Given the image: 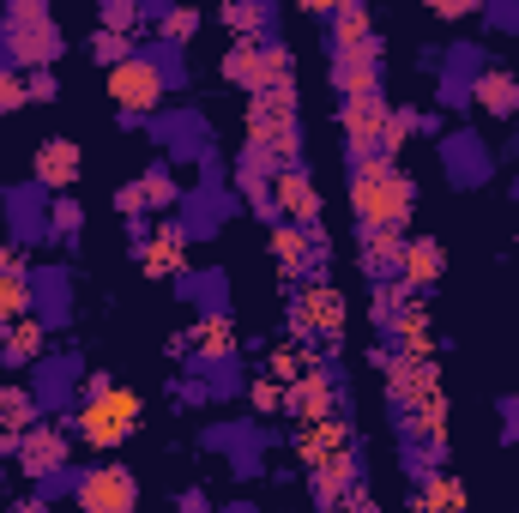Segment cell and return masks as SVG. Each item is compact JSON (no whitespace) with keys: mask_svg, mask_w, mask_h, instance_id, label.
Wrapping results in <instances>:
<instances>
[{"mask_svg":"<svg viewBox=\"0 0 519 513\" xmlns=\"http://www.w3.org/2000/svg\"><path fill=\"white\" fill-rule=\"evenodd\" d=\"M351 206H357V218L375 236H393L411 218V182H405V169L393 157H363L351 169Z\"/></svg>","mask_w":519,"mask_h":513,"instance_id":"1","label":"cell"},{"mask_svg":"<svg viewBox=\"0 0 519 513\" xmlns=\"http://www.w3.org/2000/svg\"><path fill=\"white\" fill-rule=\"evenodd\" d=\"M133 429H139V393L109 387V381L97 375V381H91V399H85V411H79V435H85L91 447H121Z\"/></svg>","mask_w":519,"mask_h":513,"instance_id":"2","label":"cell"},{"mask_svg":"<svg viewBox=\"0 0 519 513\" xmlns=\"http://www.w3.org/2000/svg\"><path fill=\"white\" fill-rule=\"evenodd\" d=\"M393 393H399V405H405V423H411L423 441H441V381H435V369L399 357V363H393Z\"/></svg>","mask_w":519,"mask_h":513,"instance_id":"3","label":"cell"},{"mask_svg":"<svg viewBox=\"0 0 519 513\" xmlns=\"http://www.w3.org/2000/svg\"><path fill=\"white\" fill-rule=\"evenodd\" d=\"M302 459H308V471L320 477L326 501L344 495V483H351V441H344V423H332V417L302 423Z\"/></svg>","mask_w":519,"mask_h":513,"instance_id":"4","label":"cell"},{"mask_svg":"<svg viewBox=\"0 0 519 513\" xmlns=\"http://www.w3.org/2000/svg\"><path fill=\"white\" fill-rule=\"evenodd\" d=\"M248 133H254V157L290 163L296 157V103H290V91L254 97L248 103Z\"/></svg>","mask_w":519,"mask_h":513,"instance_id":"5","label":"cell"},{"mask_svg":"<svg viewBox=\"0 0 519 513\" xmlns=\"http://www.w3.org/2000/svg\"><path fill=\"white\" fill-rule=\"evenodd\" d=\"M224 73L248 91V97H272V91H290V55L284 49H260V43H236Z\"/></svg>","mask_w":519,"mask_h":513,"instance_id":"6","label":"cell"},{"mask_svg":"<svg viewBox=\"0 0 519 513\" xmlns=\"http://www.w3.org/2000/svg\"><path fill=\"white\" fill-rule=\"evenodd\" d=\"M7 43H13V61H19V67H43V61L61 49V37H55L49 13H43V7H31V0L7 13Z\"/></svg>","mask_w":519,"mask_h":513,"instance_id":"7","label":"cell"},{"mask_svg":"<svg viewBox=\"0 0 519 513\" xmlns=\"http://www.w3.org/2000/svg\"><path fill=\"white\" fill-rule=\"evenodd\" d=\"M109 97H115L127 115L157 109V103H163V67H157V61H145V55H127V61L109 73Z\"/></svg>","mask_w":519,"mask_h":513,"instance_id":"8","label":"cell"},{"mask_svg":"<svg viewBox=\"0 0 519 513\" xmlns=\"http://www.w3.org/2000/svg\"><path fill=\"white\" fill-rule=\"evenodd\" d=\"M79 507H85V513H133V507H139V483H133V471H121V465L91 471V477L79 483Z\"/></svg>","mask_w":519,"mask_h":513,"instance_id":"9","label":"cell"},{"mask_svg":"<svg viewBox=\"0 0 519 513\" xmlns=\"http://www.w3.org/2000/svg\"><path fill=\"white\" fill-rule=\"evenodd\" d=\"M344 133H351V145H357L363 157H387V151H393V109H387L381 97L344 103Z\"/></svg>","mask_w":519,"mask_h":513,"instance_id":"10","label":"cell"},{"mask_svg":"<svg viewBox=\"0 0 519 513\" xmlns=\"http://www.w3.org/2000/svg\"><path fill=\"white\" fill-rule=\"evenodd\" d=\"M266 206H278L290 224H314L320 218V194H314V182L302 176V169H278V176L266 182Z\"/></svg>","mask_w":519,"mask_h":513,"instance_id":"11","label":"cell"},{"mask_svg":"<svg viewBox=\"0 0 519 513\" xmlns=\"http://www.w3.org/2000/svg\"><path fill=\"white\" fill-rule=\"evenodd\" d=\"M338 320H344V308H338L332 290L308 284V290L296 296V332H302V338H338Z\"/></svg>","mask_w":519,"mask_h":513,"instance_id":"12","label":"cell"},{"mask_svg":"<svg viewBox=\"0 0 519 513\" xmlns=\"http://www.w3.org/2000/svg\"><path fill=\"white\" fill-rule=\"evenodd\" d=\"M19 465H25V477H55L61 465H67V435H55V429H31L25 441H19Z\"/></svg>","mask_w":519,"mask_h":513,"instance_id":"13","label":"cell"},{"mask_svg":"<svg viewBox=\"0 0 519 513\" xmlns=\"http://www.w3.org/2000/svg\"><path fill=\"white\" fill-rule=\"evenodd\" d=\"M37 429V405L19 387H0V453H19V441Z\"/></svg>","mask_w":519,"mask_h":513,"instance_id":"14","label":"cell"},{"mask_svg":"<svg viewBox=\"0 0 519 513\" xmlns=\"http://www.w3.org/2000/svg\"><path fill=\"white\" fill-rule=\"evenodd\" d=\"M37 182L55 188V194H67V188L79 182V145H73V139H49V145L37 151Z\"/></svg>","mask_w":519,"mask_h":513,"instance_id":"15","label":"cell"},{"mask_svg":"<svg viewBox=\"0 0 519 513\" xmlns=\"http://www.w3.org/2000/svg\"><path fill=\"white\" fill-rule=\"evenodd\" d=\"M332 37H338V55L375 61V25H369L363 7H338V13H332Z\"/></svg>","mask_w":519,"mask_h":513,"instance_id":"16","label":"cell"},{"mask_svg":"<svg viewBox=\"0 0 519 513\" xmlns=\"http://www.w3.org/2000/svg\"><path fill=\"white\" fill-rule=\"evenodd\" d=\"M139 266L151 272V278H163V272H182L188 266V242H182V230L176 224H163L145 248H139Z\"/></svg>","mask_w":519,"mask_h":513,"instance_id":"17","label":"cell"},{"mask_svg":"<svg viewBox=\"0 0 519 513\" xmlns=\"http://www.w3.org/2000/svg\"><path fill=\"white\" fill-rule=\"evenodd\" d=\"M399 278H405V290H435L441 284V248L435 242H405L399 248Z\"/></svg>","mask_w":519,"mask_h":513,"instance_id":"18","label":"cell"},{"mask_svg":"<svg viewBox=\"0 0 519 513\" xmlns=\"http://www.w3.org/2000/svg\"><path fill=\"white\" fill-rule=\"evenodd\" d=\"M284 405H290L302 423H320V417H332V381H326L320 369H308V375L284 393Z\"/></svg>","mask_w":519,"mask_h":513,"instance_id":"19","label":"cell"},{"mask_svg":"<svg viewBox=\"0 0 519 513\" xmlns=\"http://www.w3.org/2000/svg\"><path fill=\"white\" fill-rule=\"evenodd\" d=\"M338 91H344V103H369V97H381V73H375V61L338 55Z\"/></svg>","mask_w":519,"mask_h":513,"instance_id":"20","label":"cell"},{"mask_svg":"<svg viewBox=\"0 0 519 513\" xmlns=\"http://www.w3.org/2000/svg\"><path fill=\"white\" fill-rule=\"evenodd\" d=\"M393 332H399V357H411V363H423L429 345H435V338H429V314H423L417 302L393 314Z\"/></svg>","mask_w":519,"mask_h":513,"instance_id":"21","label":"cell"},{"mask_svg":"<svg viewBox=\"0 0 519 513\" xmlns=\"http://www.w3.org/2000/svg\"><path fill=\"white\" fill-rule=\"evenodd\" d=\"M176 200V182L169 176H139L133 188H121V212H163Z\"/></svg>","mask_w":519,"mask_h":513,"instance_id":"22","label":"cell"},{"mask_svg":"<svg viewBox=\"0 0 519 513\" xmlns=\"http://www.w3.org/2000/svg\"><path fill=\"white\" fill-rule=\"evenodd\" d=\"M477 103H483L489 115H513V109H519V79H513V73H495V67H489V73L477 79Z\"/></svg>","mask_w":519,"mask_h":513,"instance_id":"23","label":"cell"},{"mask_svg":"<svg viewBox=\"0 0 519 513\" xmlns=\"http://www.w3.org/2000/svg\"><path fill=\"white\" fill-rule=\"evenodd\" d=\"M31 320V284L25 272H0V326H19Z\"/></svg>","mask_w":519,"mask_h":513,"instance_id":"24","label":"cell"},{"mask_svg":"<svg viewBox=\"0 0 519 513\" xmlns=\"http://www.w3.org/2000/svg\"><path fill=\"white\" fill-rule=\"evenodd\" d=\"M194 345H200V357L224 363V357L236 351V332H230V320H224V314H212V320H200V326H194Z\"/></svg>","mask_w":519,"mask_h":513,"instance_id":"25","label":"cell"},{"mask_svg":"<svg viewBox=\"0 0 519 513\" xmlns=\"http://www.w3.org/2000/svg\"><path fill=\"white\" fill-rule=\"evenodd\" d=\"M423 513H465V489L453 477H429L423 489Z\"/></svg>","mask_w":519,"mask_h":513,"instance_id":"26","label":"cell"},{"mask_svg":"<svg viewBox=\"0 0 519 513\" xmlns=\"http://www.w3.org/2000/svg\"><path fill=\"white\" fill-rule=\"evenodd\" d=\"M272 254H278V266H284V272H302V266H308V242H302V230H290V224H284V230L272 236Z\"/></svg>","mask_w":519,"mask_h":513,"instance_id":"27","label":"cell"},{"mask_svg":"<svg viewBox=\"0 0 519 513\" xmlns=\"http://www.w3.org/2000/svg\"><path fill=\"white\" fill-rule=\"evenodd\" d=\"M37 351H43V326H37V320H19L13 338H7V357H13V363H31Z\"/></svg>","mask_w":519,"mask_h":513,"instance_id":"28","label":"cell"},{"mask_svg":"<svg viewBox=\"0 0 519 513\" xmlns=\"http://www.w3.org/2000/svg\"><path fill=\"white\" fill-rule=\"evenodd\" d=\"M31 103V79L25 73H0V115H13Z\"/></svg>","mask_w":519,"mask_h":513,"instance_id":"29","label":"cell"},{"mask_svg":"<svg viewBox=\"0 0 519 513\" xmlns=\"http://www.w3.org/2000/svg\"><path fill=\"white\" fill-rule=\"evenodd\" d=\"M91 55H97V61L115 73V67L127 61V37H115V31H97V37H91Z\"/></svg>","mask_w":519,"mask_h":513,"instance_id":"30","label":"cell"},{"mask_svg":"<svg viewBox=\"0 0 519 513\" xmlns=\"http://www.w3.org/2000/svg\"><path fill=\"white\" fill-rule=\"evenodd\" d=\"M133 25H139V7H133V0H109V7H103V31L127 37Z\"/></svg>","mask_w":519,"mask_h":513,"instance_id":"31","label":"cell"},{"mask_svg":"<svg viewBox=\"0 0 519 513\" xmlns=\"http://www.w3.org/2000/svg\"><path fill=\"white\" fill-rule=\"evenodd\" d=\"M399 248H405V242H393V236H375V230H369V254H363V260H369L375 272H387V266H399Z\"/></svg>","mask_w":519,"mask_h":513,"instance_id":"32","label":"cell"},{"mask_svg":"<svg viewBox=\"0 0 519 513\" xmlns=\"http://www.w3.org/2000/svg\"><path fill=\"white\" fill-rule=\"evenodd\" d=\"M194 25H200L194 13H169V19H157V31H163L169 43H188V37H194Z\"/></svg>","mask_w":519,"mask_h":513,"instance_id":"33","label":"cell"},{"mask_svg":"<svg viewBox=\"0 0 519 513\" xmlns=\"http://www.w3.org/2000/svg\"><path fill=\"white\" fill-rule=\"evenodd\" d=\"M278 405H284V381H272V375L254 381V411H278Z\"/></svg>","mask_w":519,"mask_h":513,"instance_id":"34","label":"cell"},{"mask_svg":"<svg viewBox=\"0 0 519 513\" xmlns=\"http://www.w3.org/2000/svg\"><path fill=\"white\" fill-rule=\"evenodd\" d=\"M224 25H230V31H260V25H266V13H260V7H230V13H224Z\"/></svg>","mask_w":519,"mask_h":513,"instance_id":"35","label":"cell"},{"mask_svg":"<svg viewBox=\"0 0 519 513\" xmlns=\"http://www.w3.org/2000/svg\"><path fill=\"white\" fill-rule=\"evenodd\" d=\"M55 230H79V206H73V200L55 206Z\"/></svg>","mask_w":519,"mask_h":513,"instance_id":"36","label":"cell"},{"mask_svg":"<svg viewBox=\"0 0 519 513\" xmlns=\"http://www.w3.org/2000/svg\"><path fill=\"white\" fill-rule=\"evenodd\" d=\"M43 97H55V79L49 73H31V103H43Z\"/></svg>","mask_w":519,"mask_h":513,"instance_id":"37","label":"cell"},{"mask_svg":"<svg viewBox=\"0 0 519 513\" xmlns=\"http://www.w3.org/2000/svg\"><path fill=\"white\" fill-rule=\"evenodd\" d=\"M13 513H43V501H19V507H13Z\"/></svg>","mask_w":519,"mask_h":513,"instance_id":"38","label":"cell"}]
</instances>
